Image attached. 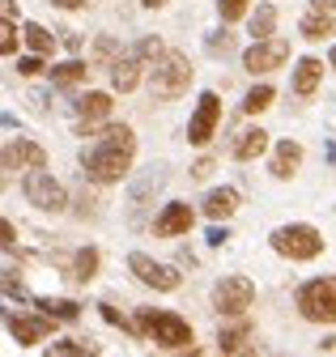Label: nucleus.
I'll return each instance as SVG.
<instances>
[{
    "mask_svg": "<svg viewBox=\"0 0 336 357\" xmlns=\"http://www.w3.org/2000/svg\"><path fill=\"white\" fill-rule=\"evenodd\" d=\"M56 5H60V9H81L86 0H56Z\"/></svg>",
    "mask_w": 336,
    "mask_h": 357,
    "instance_id": "obj_41",
    "label": "nucleus"
},
{
    "mask_svg": "<svg viewBox=\"0 0 336 357\" xmlns=\"http://www.w3.org/2000/svg\"><path fill=\"white\" fill-rule=\"evenodd\" d=\"M298 30H303V38L319 43V38L336 34V22H332V13H328V9H311V13H307V17L298 22Z\"/></svg>",
    "mask_w": 336,
    "mask_h": 357,
    "instance_id": "obj_20",
    "label": "nucleus"
},
{
    "mask_svg": "<svg viewBox=\"0 0 336 357\" xmlns=\"http://www.w3.org/2000/svg\"><path fill=\"white\" fill-rule=\"evenodd\" d=\"M273 251H281L289 259H315L323 251V234L315 226H281V230H273Z\"/></svg>",
    "mask_w": 336,
    "mask_h": 357,
    "instance_id": "obj_5",
    "label": "nucleus"
},
{
    "mask_svg": "<svg viewBox=\"0 0 336 357\" xmlns=\"http://www.w3.org/2000/svg\"><path fill=\"white\" fill-rule=\"evenodd\" d=\"M98 123L102 119H81L77 123V137H102L98 149L81 153V174H86L90 183H119L132 166L137 137H132V128H123V123H107V128H98Z\"/></svg>",
    "mask_w": 336,
    "mask_h": 357,
    "instance_id": "obj_1",
    "label": "nucleus"
},
{
    "mask_svg": "<svg viewBox=\"0 0 336 357\" xmlns=\"http://www.w3.org/2000/svg\"><path fill=\"white\" fill-rule=\"evenodd\" d=\"M22 192H26V200H30L34 208H43V213H64V204H68V192L56 183V178H52L43 166H30Z\"/></svg>",
    "mask_w": 336,
    "mask_h": 357,
    "instance_id": "obj_6",
    "label": "nucleus"
},
{
    "mask_svg": "<svg viewBox=\"0 0 336 357\" xmlns=\"http://www.w3.org/2000/svg\"><path fill=\"white\" fill-rule=\"evenodd\" d=\"M0 9H5V22H17V0H0Z\"/></svg>",
    "mask_w": 336,
    "mask_h": 357,
    "instance_id": "obj_39",
    "label": "nucleus"
},
{
    "mask_svg": "<svg viewBox=\"0 0 336 357\" xmlns=\"http://www.w3.org/2000/svg\"><path fill=\"white\" fill-rule=\"evenodd\" d=\"M34 306L43 310V315H52V319H64V324L81 315V306H77V302H68V298H38Z\"/></svg>",
    "mask_w": 336,
    "mask_h": 357,
    "instance_id": "obj_22",
    "label": "nucleus"
},
{
    "mask_svg": "<svg viewBox=\"0 0 336 357\" xmlns=\"http://www.w3.org/2000/svg\"><path fill=\"white\" fill-rule=\"evenodd\" d=\"M273 98H277V94H273V85H256V89H251V94L243 98V111H247V115H260V111L273 107Z\"/></svg>",
    "mask_w": 336,
    "mask_h": 357,
    "instance_id": "obj_27",
    "label": "nucleus"
},
{
    "mask_svg": "<svg viewBox=\"0 0 336 357\" xmlns=\"http://www.w3.org/2000/svg\"><path fill=\"white\" fill-rule=\"evenodd\" d=\"M111 94H102V89H90V94H81L77 102H72V111H77V119H107L111 115Z\"/></svg>",
    "mask_w": 336,
    "mask_h": 357,
    "instance_id": "obj_16",
    "label": "nucleus"
},
{
    "mask_svg": "<svg viewBox=\"0 0 336 357\" xmlns=\"http://www.w3.org/2000/svg\"><path fill=\"white\" fill-rule=\"evenodd\" d=\"M30 102H34V111H47L52 94H47V89H34V94H30Z\"/></svg>",
    "mask_w": 336,
    "mask_h": 357,
    "instance_id": "obj_37",
    "label": "nucleus"
},
{
    "mask_svg": "<svg viewBox=\"0 0 336 357\" xmlns=\"http://www.w3.org/2000/svg\"><path fill=\"white\" fill-rule=\"evenodd\" d=\"M17 73H22V77H38V73H43V56H38V52H34V56H22V60H17Z\"/></svg>",
    "mask_w": 336,
    "mask_h": 357,
    "instance_id": "obj_33",
    "label": "nucleus"
},
{
    "mask_svg": "<svg viewBox=\"0 0 336 357\" xmlns=\"http://www.w3.org/2000/svg\"><path fill=\"white\" fill-rule=\"evenodd\" d=\"M217 119H222V98L208 89V94H200V107H196V115H192V123H188V141H192V145H204L208 137H213Z\"/></svg>",
    "mask_w": 336,
    "mask_h": 357,
    "instance_id": "obj_10",
    "label": "nucleus"
},
{
    "mask_svg": "<svg viewBox=\"0 0 336 357\" xmlns=\"http://www.w3.org/2000/svg\"><path fill=\"white\" fill-rule=\"evenodd\" d=\"M234 208H238V192L234 188H217V192L204 196V217H213V221H226Z\"/></svg>",
    "mask_w": 336,
    "mask_h": 357,
    "instance_id": "obj_18",
    "label": "nucleus"
},
{
    "mask_svg": "<svg viewBox=\"0 0 336 357\" xmlns=\"http://www.w3.org/2000/svg\"><path fill=\"white\" fill-rule=\"evenodd\" d=\"M22 38L30 43V47H34L38 56H52V52H56V38H52V30L34 26V22H26V26H22Z\"/></svg>",
    "mask_w": 336,
    "mask_h": 357,
    "instance_id": "obj_24",
    "label": "nucleus"
},
{
    "mask_svg": "<svg viewBox=\"0 0 336 357\" xmlns=\"http://www.w3.org/2000/svg\"><path fill=\"white\" fill-rule=\"evenodd\" d=\"M141 5H145V9H162V5H166V0H141Z\"/></svg>",
    "mask_w": 336,
    "mask_h": 357,
    "instance_id": "obj_43",
    "label": "nucleus"
},
{
    "mask_svg": "<svg viewBox=\"0 0 336 357\" xmlns=\"http://www.w3.org/2000/svg\"><path fill=\"white\" fill-rule=\"evenodd\" d=\"M52 353H98L94 344H81V340H56Z\"/></svg>",
    "mask_w": 336,
    "mask_h": 357,
    "instance_id": "obj_35",
    "label": "nucleus"
},
{
    "mask_svg": "<svg viewBox=\"0 0 336 357\" xmlns=\"http://www.w3.org/2000/svg\"><path fill=\"white\" fill-rule=\"evenodd\" d=\"M17 38H22V34H17V26H13V22H5V34H0V52L13 56V52H17Z\"/></svg>",
    "mask_w": 336,
    "mask_h": 357,
    "instance_id": "obj_34",
    "label": "nucleus"
},
{
    "mask_svg": "<svg viewBox=\"0 0 336 357\" xmlns=\"http://www.w3.org/2000/svg\"><path fill=\"white\" fill-rule=\"evenodd\" d=\"M251 298H256V285H251L247 277H226L213 285V306L217 315H243V310L251 306Z\"/></svg>",
    "mask_w": 336,
    "mask_h": 357,
    "instance_id": "obj_8",
    "label": "nucleus"
},
{
    "mask_svg": "<svg viewBox=\"0 0 336 357\" xmlns=\"http://www.w3.org/2000/svg\"><path fill=\"white\" fill-rule=\"evenodd\" d=\"M213 174V158H200L196 166H192V178H208Z\"/></svg>",
    "mask_w": 336,
    "mask_h": 357,
    "instance_id": "obj_36",
    "label": "nucleus"
},
{
    "mask_svg": "<svg viewBox=\"0 0 336 357\" xmlns=\"http://www.w3.org/2000/svg\"><path fill=\"white\" fill-rule=\"evenodd\" d=\"M192 221H196V213H192L188 204H166V208H162V217L153 221V234H162V238L188 234V230H192Z\"/></svg>",
    "mask_w": 336,
    "mask_h": 357,
    "instance_id": "obj_11",
    "label": "nucleus"
},
{
    "mask_svg": "<svg viewBox=\"0 0 336 357\" xmlns=\"http://www.w3.org/2000/svg\"><path fill=\"white\" fill-rule=\"evenodd\" d=\"M264 149H268V132H264V128H247V132H238V141H234V158H238V162L260 158Z\"/></svg>",
    "mask_w": 336,
    "mask_h": 357,
    "instance_id": "obj_17",
    "label": "nucleus"
},
{
    "mask_svg": "<svg viewBox=\"0 0 336 357\" xmlns=\"http://www.w3.org/2000/svg\"><path fill=\"white\" fill-rule=\"evenodd\" d=\"M128 268H132V277L141 281V285H153V289H179V273L175 268H166V264H158L153 255H145V251H132L128 255Z\"/></svg>",
    "mask_w": 336,
    "mask_h": 357,
    "instance_id": "obj_9",
    "label": "nucleus"
},
{
    "mask_svg": "<svg viewBox=\"0 0 336 357\" xmlns=\"http://www.w3.org/2000/svg\"><path fill=\"white\" fill-rule=\"evenodd\" d=\"M328 64H332V68H336V47H332V56H328Z\"/></svg>",
    "mask_w": 336,
    "mask_h": 357,
    "instance_id": "obj_44",
    "label": "nucleus"
},
{
    "mask_svg": "<svg viewBox=\"0 0 336 357\" xmlns=\"http://www.w3.org/2000/svg\"><path fill=\"white\" fill-rule=\"evenodd\" d=\"M319 77H323V64H319L315 56L298 60V68H293V94H298V98H311L315 89H319Z\"/></svg>",
    "mask_w": 336,
    "mask_h": 357,
    "instance_id": "obj_15",
    "label": "nucleus"
},
{
    "mask_svg": "<svg viewBox=\"0 0 336 357\" xmlns=\"http://www.w3.org/2000/svg\"><path fill=\"white\" fill-rule=\"evenodd\" d=\"M17 166H47V149L34 145V141H9L5 145V170H17Z\"/></svg>",
    "mask_w": 336,
    "mask_h": 357,
    "instance_id": "obj_13",
    "label": "nucleus"
},
{
    "mask_svg": "<svg viewBox=\"0 0 336 357\" xmlns=\"http://www.w3.org/2000/svg\"><path fill=\"white\" fill-rule=\"evenodd\" d=\"M311 5H315V9H328V13H332V9H336V0H311Z\"/></svg>",
    "mask_w": 336,
    "mask_h": 357,
    "instance_id": "obj_42",
    "label": "nucleus"
},
{
    "mask_svg": "<svg viewBox=\"0 0 336 357\" xmlns=\"http://www.w3.org/2000/svg\"><path fill=\"white\" fill-rule=\"evenodd\" d=\"M298 310L311 324H336V277L307 281L298 289Z\"/></svg>",
    "mask_w": 336,
    "mask_h": 357,
    "instance_id": "obj_4",
    "label": "nucleus"
},
{
    "mask_svg": "<svg viewBox=\"0 0 336 357\" xmlns=\"http://www.w3.org/2000/svg\"><path fill=\"white\" fill-rule=\"evenodd\" d=\"M94 277H98V251H94V247L77 251V255H72V281H77V285H90Z\"/></svg>",
    "mask_w": 336,
    "mask_h": 357,
    "instance_id": "obj_21",
    "label": "nucleus"
},
{
    "mask_svg": "<svg viewBox=\"0 0 336 357\" xmlns=\"http://www.w3.org/2000/svg\"><path fill=\"white\" fill-rule=\"evenodd\" d=\"M273 30H277V9L260 5L256 13H251V38H273Z\"/></svg>",
    "mask_w": 336,
    "mask_h": 357,
    "instance_id": "obj_26",
    "label": "nucleus"
},
{
    "mask_svg": "<svg viewBox=\"0 0 336 357\" xmlns=\"http://www.w3.org/2000/svg\"><path fill=\"white\" fill-rule=\"evenodd\" d=\"M137 56H141L145 64H158V60L166 56V47H162V38H158V34H149V38H141V43H137Z\"/></svg>",
    "mask_w": 336,
    "mask_h": 357,
    "instance_id": "obj_28",
    "label": "nucleus"
},
{
    "mask_svg": "<svg viewBox=\"0 0 336 357\" xmlns=\"http://www.w3.org/2000/svg\"><path fill=\"white\" fill-rule=\"evenodd\" d=\"M188 85H192V64H188V56H183V52H166V56L153 64V77H149L153 98L171 102V98L188 94Z\"/></svg>",
    "mask_w": 336,
    "mask_h": 357,
    "instance_id": "obj_3",
    "label": "nucleus"
},
{
    "mask_svg": "<svg viewBox=\"0 0 336 357\" xmlns=\"http://www.w3.org/2000/svg\"><path fill=\"white\" fill-rule=\"evenodd\" d=\"M98 315H102L107 324H115V328H123V332H137V336H141V328H137V324H128V319H123V315H119V310H115V306H107V302L98 306Z\"/></svg>",
    "mask_w": 336,
    "mask_h": 357,
    "instance_id": "obj_31",
    "label": "nucleus"
},
{
    "mask_svg": "<svg viewBox=\"0 0 336 357\" xmlns=\"http://www.w3.org/2000/svg\"><path fill=\"white\" fill-rule=\"evenodd\" d=\"M86 77H90V68L81 64V60H68V64H56V68H52V85H64V89H68V85H81Z\"/></svg>",
    "mask_w": 336,
    "mask_h": 357,
    "instance_id": "obj_23",
    "label": "nucleus"
},
{
    "mask_svg": "<svg viewBox=\"0 0 336 357\" xmlns=\"http://www.w3.org/2000/svg\"><path fill=\"white\" fill-rule=\"evenodd\" d=\"M226 238H230V230H226V226H213V230H208V243H213V247H222Z\"/></svg>",
    "mask_w": 336,
    "mask_h": 357,
    "instance_id": "obj_38",
    "label": "nucleus"
},
{
    "mask_svg": "<svg viewBox=\"0 0 336 357\" xmlns=\"http://www.w3.org/2000/svg\"><path fill=\"white\" fill-rule=\"evenodd\" d=\"M204 47L213 52V56H230V52H234V34H230V30H217V34L204 38Z\"/></svg>",
    "mask_w": 336,
    "mask_h": 357,
    "instance_id": "obj_29",
    "label": "nucleus"
},
{
    "mask_svg": "<svg viewBox=\"0 0 336 357\" xmlns=\"http://www.w3.org/2000/svg\"><path fill=\"white\" fill-rule=\"evenodd\" d=\"M247 336H251V324H247V319H238L234 328H222V332H217V349H222V353H238Z\"/></svg>",
    "mask_w": 336,
    "mask_h": 357,
    "instance_id": "obj_25",
    "label": "nucleus"
},
{
    "mask_svg": "<svg viewBox=\"0 0 336 357\" xmlns=\"http://www.w3.org/2000/svg\"><path fill=\"white\" fill-rule=\"evenodd\" d=\"M52 315H38V319H26V315H9V336L17 340V344H38L47 332H52Z\"/></svg>",
    "mask_w": 336,
    "mask_h": 357,
    "instance_id": "obj_12",
    "label": "nucleus"
},
{
    "mask_svg": "<svg viewBox=\"0 0 336 357\" xmlns=\"http://www.w3.org/2000/svg\"><path fill=\"white\" fill-rule=\"evenodd\" d=\"M141 56H119L115 64H111V89H119V94H128V89H137V81H141Z\"/></svg>",
    "mask_w": 336,
    "mask_h": 357,
    "instance_id": "obj_14",
    "label": "nucleus"
},
{
    "mask_svg": "<svg viewBox=\"0 0 336 357\" xmlns=\"http://www.w3.org/2000/svg\"><path fill=\"white\" fill-rule=\"evenodd\" d=\"M115 60H119L115 38H98V47H94V64H98V68H111Z\"/></svg>",
    "mask_w": 336,
    "mask_h": 357,
    "instance_id": "obj_30",
    "label": "nucleus"
},
{
    "mask_svg": "<svg viewBox=\"0 0 336 357\" xmlns=\"http://www.w3.org/2000/svg\"><path fill=\"white\" fill-rule=\"evenodd\" d=\"M289 60V43L285 38H256L251 47L243 52V68L256 77V73H273Z\"/></svg>",
    "mask_w": 336,
    "mask_h": 357,
    "instance_id": "obj_7",
    "label": "nucleus"
},
{
    "mask_svg": "<svg viewBox=\"0 0 336 357\" xmlns=\"http://www.w3.org/2000/svg\"><path fill=\"white\" fill-rule=\"evenodd\" d=\"M137 328H141V336H149L162 349H192V324L171 315V310H141Z\"/></svg>",
    "mask_w": 336,
    "mask_h": 357,
    "instance_id": "obj_2",
    "label": "nucleus"
},
{
    "mask_svg": "<svg viewBox=\"0 0 336 357\" xmlns=\"http://www.w3.org/2000/svg\"><path fill=\"white\" fill-rule=\"evenodd\" d=\"M5 294H9V298H26V289H22L13 277H5Z\"/></svg>",
    "mask_w": 336,
    "mask_h": 357,
    "instance_id": "obj_40",
    "label": "nucleus"
},
{
    "mask_svg": "<svg viewBox=\"0 0 336 357\" xmlns=\"http://www.w3.org/2000/svg\"><path fill=\"white\" fill-rule=\"evenodd\" d=\"M298 162H303V145L298 141H281L277 153H273V174L277 178H289L293 170H298Z\"/></svg>",
    "mask_w": 336,
    "mask_h": 357,
    "instance_id": "obj_19",
    "label": "nucleus"
},
{
    "mask_svg": "<svg viewBox=\"0 0 336 357\" xmlns=\"http://www.w3.org/2000/svg\"><path fill=\"white\" fill-rule=\"evenodd\" d=\"M217 13H222V22H238L247 13V0H217Z\"/></svg>",
    "mask_w": 336,
    "mask_h": 357,
    "instance_id": "obj_32",
    "label": "nucleus"
}]
</instances>
